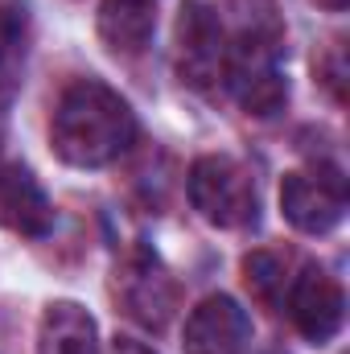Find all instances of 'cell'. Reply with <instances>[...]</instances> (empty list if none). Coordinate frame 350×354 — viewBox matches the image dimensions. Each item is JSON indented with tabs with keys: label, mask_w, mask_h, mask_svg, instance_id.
Here are the masks:
<instances>
[{
	"label": "cell",
	"mask_w": 350,
	"mask_h": 354,
	"mask_svg": "<svg viewBox=\"0 0 350 354\" xmlns=\"http://www.w3.org/2000/svg\"><path fill=\"white\" fill-rule=\"evenodd\" d=\"M116 301L120 309L145 326V330H165L169 317L177 313V301H181V288H177L174 272L161 264L149 248H132L120 268H116Z\"/></svg>",
	"instance_id": "obj_5"
},
{
	"label": "cell",
	"mask_w": 350,
	"mask_h": 354,
	"mask_svg": "<svg viewBox=\"0 0 350 354\" xmlns=\"http://www.w3.org/2000/svg\"><path fill=\"white\" fill-rule=\"evenodd\" d=\"M136 140V115L99 79H75L62 91L54 120H50V145L54 153L75 169H103L120 161Z\"/></svg>",
	"instance_id": "obj_1"
},
{
	"label": "cell",
	"mask_w": 350,
	"mask_h": 354,
	"mask_svg": "<svg viewBox=\"0 0 350 354\" xmlns=\"http://www.w3.org/2000/svg\"><path fill=\"white\" fill-rule=\"evenodd\" d=\"M227 91L239 99L248 115H276L288 103V79L280 71V37L272 29L248 25L239 37H231L227 58Z\"/></svg>",
	"instance_id": "obj_3"
},
{
	"label": "cell",
	"mask_w": 350,
	"mask_h": 354,
	"mask_svg": "<svg viewBox=\"0 0 350 354\" xmlns=\"http://www.w3.org/2000/svg\"><path fill=\"white\" fill-rule=\"evenodd\" d=\"M284 309H288L293 330L305 342L326 346L338 338V330L347 322V292L326 268H301L284 292Z\"/></svg>",
	"instance_id": "obj_7"
},
{
	"label": "cell",
	"mask_w": 350,
	"mask_h": 354,
	"mask_svg": "<svg viewBox=\"0 0 350 354\" xmlns=\"http://www.w3.org/2000/svg\"><path fill=\"white\" fill-rule=\"evenodd\" d=\"M174 54H177V75L181 83L194 91H214L227 87V58H231V37L219 21V12L206 0H181L177 8V29H174Z\"/></svg>",
	"instance_id": "obj_4"
},
{
	"label": "cell",
	"mask_w": 350,
	"mask_h": 354,
	"mask_svg": "<svg viewBox=\"0 0 350 354\" xmlns=\"http://www.w3.org/2000/svg\"><path fill=\"white\" fill-rule=\"evenodd\" d=\"M157 33V0H103L99 4V37L111 54H145Z\"/></svg>",
	"instance_id": "obj_10"
},
{
	"label": "cell",
	"mask_w": 350,
	"mask_h": 354,
	"mask_svg": "<svg viewBox=\"0 0 350 354\" xmlns=\"http://www.w3.org/2000/svg\"><path fill=\"white\" fill-rule=\"evenodd\" d=\"M0 149H4V136H0Z\"/></svg>",
	"instance_id": "obj_16"
},
{
	"label": "cell",
	"mask_w": 350,
	"mask_h": 354,
	"mask_svg": "<svg viewBox=\"0 0 350 354\" xmlns=\"http://www.w3.org/2000/svg\"><path fill=\"white\" fill-rule=\"evenodd\" d=\"M37 354H103L95 317L75 301L46 305L37 326Z\"/></svg>",
	"instance_id": "obj_11"
},
{
	"label": "cell",
	"mask_w": 350,
	"mask_h": 354,
	"mask_svg": "<svg viewBox=\"0 0 350 354\" xmlns=\"http://www.w3.org/2000/svg\"><path fill=\"white\" fill-rule=\"evenodd\" d=\"M116 354H157L153 346L136 342V338H116Z\"/></svg>",
	"instance_id": "obj_14"
},
{
	"label": "cell",
	"mask_w": 350,
	"mask_h": 354,
	"mask_svg": "<svg viewBox=\"0 0 350 354\" xmlns=\"http://www.w3.org/2000/svg\"><path fill=\"white\" fill-rule=\"evenodd\" d=\"M0 227L25 239H46L54 231V202L25 165H0Z\"/></svg>",
	"instance_id": "obj_9"
},
{
	"label": "cell",
	"mask_w": 350,
	"mask_h": 354,
	"mask_svg": "<svg viewBox=\"0 0 350 354\" xmlns=\"http://www.w3.org/2000/svg\"><path fill=\"white\" fill-rule=\"evenodd\" d=\"M12 41H17V21H12V12L0 4V62H4V54L12 50Z\"/></svg>",
	"instance_id": "obj_13"
},
{
	"label": "cell",
	"mask_w": 350,
	"mask_h": 354,
	"mask_svg": "<svg viewBox=\"0 0 350 354\" xmlns=\"http://www.w3.org/2000/svg\"><path fill=\"white\" fill-rule=\"evenodd\" d=\"M280 210L305 235H326L347 214V181L334 165L293 169L280 181Z\"/></svg>",
	"instance_id": "obj_6"
},
{
	"label": "cell",
	"mask_w": 350,
	"mask_h": 354,
	"mask_svg": "<svg viewBox=\"0 0 350 354\" xmlns=\"http://www.w3.org/2000/svg\"><path fill=\"white\" fill-rule=\"evenodd\" d=\"M313 4H322L326 12H342V8H347L350 0H313Z\"/></svg>",
	"instance_id": "obj_15"
},
{
	"label": "cell",
	"mask_w": 350,
	"mask_h": 354,
	"mask_svg": "<svg viewBox=\"0 0 350 354\" xmlns=\"http://www.w3.org/2000/svg\"><path fill=\"white\" fill-rule=\"evenodd\" d=\"M243 280H248V288L260 305L284 309V292H288L293 276H288V260L280 252H252L243 260Z\"/></svg>",
	"instance_id": "obj_12"
},
{
	"label": "cell",
	"mask_w": 350,
	"mask_h": 354,
	"mask_svg": "<svg viewBox=\"0 0 350 354\" xmlns=\"http://www.w3.org/2000/svg\"><path fill=\"white\" fill-rule=\"evenodd\" d=\"M181 342L185 354H243L252 342V317L235 297L214 292L185 317Z\"/></svg>",
	"instance_id": "obj_8"
},
{
	"label": "cell",
	"mask_w": 350,
	"mask_h": 354,
	"mask_svg": "<svg viewBox=\"0 0 350 354\" xmlns=\"http://www.w3.org/2000/svg\"><path fill=\"white\" fill-rule=\"evenodd\" d=\"M190 206L219 231H243L260 218V189L243 161L210 153L190 165Z\"/></svg>",
	"instance_id": "obj_2"
}]
</instances>
